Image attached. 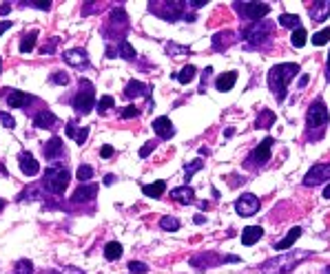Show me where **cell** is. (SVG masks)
Listing matches in <instances>:
<instances>
[{
    "instance_id": "41",
    "label": "cell",
    "mask_w": 330,
    "mask_h": 274,
    "mask_svg": "<svg viewBox=\"0 0 330 274\" xmlns=\"http://www.w3.org/2000/svg\"><path fill=\"white\" fill-rule=\"evenodd\" d=\"M51 82H53V84L64 86L67 82H69V77H67V73H53V75H51Z\"/></svg>"
},
{
    "instance_id": "22",
    "label": "cell",
    "mask_w": 330,
    "mask_h": 274,
    "mask_svg": "<svg viewBox=\"0 0 330 274\" xmlns=\"http://www.w3.org/2000/svg\"><path fill=\"white\" fill-rule=\"evenodd\" d=\"M124 95L126 98H138V95H149V86L142 84L138 80H131L128 84L124 86Z\"/></svg>"
},
{
    "instance_id": "17",
    "label": "cell",
    "mask_w": 330,
    "mask_h": 274,
    "mask_svg": "<svg viewBox=\"0 0 330 274\" xmlns=\"http://www.w3.org/2000/svg\"><path fill=\"white\" fill-rule=\"evenodd\" d=\"M171 197L182 201V204H193L195 201V190L191 186H180V188H173L171 190Z\"/></svg>"
},
{
    "instance_id": "26",
    "label": "cell",
    "mask_w": 330,
    "mask_h": 274,
    "mask_svg": "<svg viewBox=\"0 0 330 274\" xmlns=\"http://www.w3.org/2000/svg\"><path fill=\"white\" fill-rule=\"evenodd\" d=\"M36 38H38L36 31H31V33H27V36H22V40H20V53H29V51H33V47H36Z\"/></svg>"
},
{
    "instance_id": "19",
    "label": "cell",
    "mask_w": 330,
    "mask_h": 274,
    "mask_svg": "<svg viewBox=\"0 0 330 274\" xmlns=\"http://www.w3.org/2000/svg\"><path fill=\"white\" fill-rule=\"evenodd\" d=\"M299 237H301V228H293V230H288V234L282 239V241L275 243V250H277V252H284V250H288Z\"/></svg>"
},
{
    "instance_id": "5",
    "label": "cell",
    "mask_w": 330,
    "mask_h": 274,
    "mask_svg": "<svg viewBox=\"0 0 330 274\" xmlns=\"http://www.w3.org/2000/svg\"><path fill=\"white\" fill-rule=\"evenodd\" d=\"M235 210L242 217H253L255 212L259 210V199H257L253 193H244L242 197L235 201Z\"/></svg>"
},
{
    "instance_id": "51",
    "label": "cell",
    "mask_w": 330,
    "mask_h": 274,
    "mask_svg": "<svg viewBox=\"0 0 330 274\" xmlns=\"http://www.w3.org/2000/svg\"><path fill=\"white\" fill-rule=\"evenodd\" d=\"M113 179H115L113 175H107V177H104V184H107V186H111V184H113Z\"/></svg>"
},
{
    "instance_id": "48",
    "label": "cell",
    "mask_w": 330,
    "mask_h": 274,
    "mask_svg": "<svg viewBox=\"0 0 330 274\" xmlns=\"http://www.w3.org/2000/svg\"><path fill=\"white\" fill-rule=\"evenodd\" d=\"M9 27H11V22H9V20H3V22H0V36H3V33L7 31Z\"/></svg>"
},
{
    "instance_id": "40",
    "label": "cell",
    "mask_w": 330,
    "mask_h": 274,
    "mask_svg": "<svg viewBox=\"0 0 330 274\" xmlns=\"http://www.w3.org/2000/svg\"><path fill=\"white\" fill-rule=\"evenodd\" d=\"M138 115H140V109L138 106H133V104L122 111V117H124V120H131V117H138Z\"/></svg>"
},
{
    "instance_id": "29",
    "label": "cell",
    "mask_w": 330,
    "mask_h": 274,
    "mask_svg": "<svg viewBox=\"0 0 330 274\" xmlns=\"http://www.w3.org/2000/svg\"><path fill=\"white\" fill-rule=\"evenodd\" d=\"M195 73H197V71H195V66L193 64H186L180 71V75H177V82H180V84H188V82L195 80Z\"/></svg>"
},
{
    "instance_id": "11",
    "label": "cell",
    "mask_w": 330,
    "mask_h": 274,
    "mask_svg": "<svg viewBox=\"0 0 330 274\" xmlns=\"http://www.w3.org/2000/svg\"><path fill=\"white\" fill-rule=\"evenodd\" d=\"M153 131L158 133V135L162 137V139H169V137H173L175 135V128H173V122L169 120V117H158V120H153Z\"/></svg>"
},
{
    "instance_id": "43",
    "label": "cell",
    "mask_w": 330,
    "mask_h": 274,
    "mask_svg": "<svg viewBox=\"0 0 330 274\" xmlns=\"http://www.w3.org/2000/svg\"><path fill=\"white\" fill-rule=\"evenodd\" d=\"M153 146H155L153 142H147V144H144V146L140 148V157H149V155H151V150H153Z\"/></svg>"
},
{
    "instance_id": "10",
    "label": "cell",
    "mask_w": 330,
    "mask_h": 274,
    "mask_svg": "<svg viewBox=\"0 0 330 274\" xmlns=\"http://www.w3.org/2000/svg\"><path fill=\"white\" fill-rule=\"evenodd\" d=\"M308 14L312 22H323L330 16V0H319V3H312L308 7Z\"/></svg>"
},
{
    "instance_id": "34",
    "label": "cell",
    "mask_w": 330,
    "mask_h": 274,
    "mask_svg": "<svg viewBox=\"0 0 330 274\" xmlns=\"http://www.w3.org/2000/svg\"><path fill=\"white\" fill-rule=\"evenodd\" d=\"M328 40H330V29H321L319 33L312 36V44H315V47H323Z\"/></svg>"
},
{
    "instance_id": "3",
    "label": "cell",
    "mask_w": 330,
    "mask_h": 274,
    "mask_svg": "<svg viewBox=\"0 0 330 274\" xmlns=\"http://www.w3.org/2000/svg\"><path fill=\"white\" fill-rule=\"evenodd\" d=\"M93 102H96V95H93V86L89 80H80V91H78L76 100H74V109L80 115H87L89 111L93 109Z\"/></svg>"
},
{
    "instance_id": "47",
    "label": "cell",
    "mask_w": 330,
    "mask_h": 274,
    "mask_svg": "<svg viewBox=\"0 0 330 274\" xmlns=\"http://www.w3.org/2000/svg\"><path fill=\"white\" fill-rule=\"evenodd\" d=\"M186 5H191V7L200 9V7H204V5H206V0H191V3H186Z\"/></svg>"
},
{
    "instance_id": "31",
    "label": "cell",
    "mask_w": 330,
    "mask_h": 274,
    "mask_svg": "<svg viewBox=\"0 0 330 274\" xmlns=\"http://www.w3.org/2000/svg\"><path fill=\"white\" fill-rule=\"evenodd\" d=\"M279 25H282V27H288V29H299V16L282 14V16H279Z\"/></svg>"
},
{
    "instance_id": "23",
    "label": "cell",
    "mask_w": 330,
    "mask_h": 274,
    "mask_svg": "<svg viewBox=\"0 0 330 274\" xmlns=\"http://www.w3.org/2000/svg\"><path fill=\"white\" fill-rule=\"evenodd\" d=\"M164 190H166V184L164 181H155V184H147V186H142V193L147 195V197H153V199H158L164 195Z\"/></svg>"
},
{
    "instance_id": "24",
    "label": "cell",
    "mask_w": 330,
    "mask_h": 274,
    "mask_svg": "<svg viewBox=\"0 0 330 274\" xmlns=\"http://www.w3.org/2000/svg\"><path fill=\"white\" fill-rule=\"evenodd\" d=\"M67 135L69 137H74L78 144H85V139H87V135H89V128H78L74 122H69V126H67Z\"/></svg>"
},
{
    "instance_id": "57",
    "label": "cell",
    "mask_w": 330,
    "mask_h": 274,
    "mask_svg": "<svg viewBox=\"0 0 330 274\" xmlns=\"http://www.w3.org/2000/svg\"><path fill=\"white\" fill-rule=\"evenodd\" d=\"M326 274H330V267H328V270H326Z\"/></svg>"
},
{
    "instance_id": "15",
    "label": "cell",
    "mask_w": 330,
    "mask_h": 274,
    "mask_svg": "<svg viewBox=\"0 0 330 274\" xmlns=\"http://www.w3.org/2000/svg\"><path fill=\"white\" fill-rule=\"evenodd\" d=\"M96 193H98L96 184H82V186L74 193V201L76 204H80V201H89V199L96 197Z\"/></svg>"
},
{
    "instance_id": "8",
    "label": "cell",
    "mask_w": 330,
    "mask_h": 274,
    "mask_svg": "<svg viewBox=\"0 0 330 274\" xmlns=\"http://www.w3.org/2000/svg\"><path fill=\"white\" fill-rule=\"evenodd\" d=\"M306 256H308V254H306V252H301L299 256H295L293 252H288L286 256H277V259H273V261H268V263H266L264 267H273V265H282V267H284V270H293V267H295V265H297V263H299V261H304V259H306Z\"/></svg>"
},
{
    "instance_id": "18",
    "label": "cell",
    "mask_w": 330,
    "mask_h": 274,
    "mask_svg": "<svg viewBox=\"0 0 330 274\" xmlns=\"http://www.w3.org/2000/svg\"><path fill=\"white\" fill-rule=\"evenodd\" d=\"M31 102V95L29 93H22V91H9L7 95V104L11 109H20V106L29 104Z\"/></svg>"
},
{
    "instance_id": "52",
    "label": "cell",
    "mask_w": 330,
    "mask_h": 274,
    "mask_svg": "<svg viewBox=\"0 0 330 274\" xmlns=\"http://www.w3.org/2000/svg\"><path fill=\"white\" fill-rule=\"evenodd\" d=\"M7 11H9V5H0V14H7Z\"/></svg>"
},
{
    "instance_id": "44",
    "label": "cell",
    "mask_w": 330,
    "mask_h": 274,
    "mask_svg": "<svg viewBox=\"0 0 330 274\" xmlns=\"http://www.w3.org/2000/svg\"><path fill=\"white\" fill-rule=\"evenodd\" d=\"M27 5H31V7H38V9H49V7H51V3H49V0H33V3H27Z\"/></svg>"
},
{
    "instance_id": "50",
    "label": "cell",
    "mask_w": 330,
    "mask_h": 274,
    "mask_svg": "<svg viewBox=\"0 0 330 274\" xmlns=\"http://www.w3.org/2000/svg\"><path fill=\"white\" fill-rule=\"evenodd\" d=\"M62 274H82V272H80V270H74V267H67Z\"/></svg>"
},
{
    "instance_id": "46",
    "label": "cell",
    "mask_w": 330,
    "mask_h": 274,
    "mask_svg": "<svg viewBox=\"0 0 330 274\" xmlns=\"http://www.w3.org/2000/svg\"><path fill=\"white\" fill-rule=\"evenodd\" d=\"M55 44H58V38H53V40H51V44H49V47H44V49H42V53H53Z\"/></svg>"
},
{
    "instance_id": "1",
    "label": "cell",
    "mask_w": 330,
    "mask_h": 274,
    "mask_svg": "<svg viewBox=\"0 0 330 274\" xmlns=\"http://www.w3.org/2000/svg\"><path fill=\"white\" fill-rule=\"evenodd\" d=\"M297 73H299V64H293V62L277 64L268 71V86H271L273 95L277 98V102H284V98H286V86L295 80Z\"/></svg>"
},
{
    "instance_id": "36",
    "label": "cell",
    "mask_w": 330,
    "mask_h": 274,
    "mask_svg": "<svg viewBox=\"0 0 330 274\" xmlns=\"http://www.w3.org/2000/svg\"><path fill=\"white\" fill-rule=\"evenodd\" d=\"M113 104H115V100L111 98V95H102V98H100V102H98V111H100V113H107V111Z\"/></svg>"
},
{
    "instance_id": "56",
    "label": "cell",
    "mask_w": 330,
    "mask_h": 274,
    "mask_svg": "<svg viewBox=\"0 0 330 274\" xmlns=\"http://www.w3.org/2000/svg\"><path fill=\"white\" fill-rule=\"evenodd\" d=\"M3 206H5V201H3V199H0V210H3Z\"/></svg>"
},
{
    "instance_id": "35",
    "label": "cell",
    "mask_w": 330,
    "mask_h": 274,
    "mask_svg": "<svg viewBox=\"0 0 330 274\" xmlns=\"http://www.w3.org/2000/svg\"><path fill=\"white\" fill-rule=\"evenodd\" d=\"M76 177H78V179H80L82 184H87V181L93 177V168H91V166H80V168H78V172H76Z\"/></svg>"
},
{
    "instance_id": "33",
    "label": "cell",
    "mask_w": 330,
    "mask_h": 274,
    "mask_svg": "<svg viewBox=\"0 0 330 274\" xmlns=\"http://www.w3.org/2000/svg\"><path fill=\"white\" fill-rule=\"evenodd\" d=\"M120 53H122V58H124V60H133V58H136V49L131 47V42H128V40L120 42Z\"/></svg>"
},
{
    "instance_id": "16",
    "label": "cell",
    "mask_w": 330,
    "mask_h": 274,
    "mask_svg": "<svg viewBox=\"0 0 330 274\" xmlns=\"http://www.w3.org/2000/svg\"><path fill=\"white\" fill-rule=\"evenodd\" d=\"M261 237H264V230H261L259 226H248V228H244V232H242V243L244 245H255Z\"/></svg>"
},
{
    "instance_id": "20",
    "label": "cell",
    "mask_w": 330,
    "mask_h": 274,
    "mask_svg": "<svg viewBox=\"0 0 330 274\" xmlns=\"http://www.w3.org/2000/svg\"><path fill=\"white\" fill-rule=\"evenodd\" d=\"M271 146H273V137H266L264 142H261L259 146L255 148L253 159H257V161H268V159H271Z\"/></svg>"
},
{
    "instance_id": "55",
    "label": "cell",
    "mask_w": 330,
    "mask_h": 274,
    "mask_svg": "<svg viewBox=\"0 0 330 274\" xmlns=\"http://www.w3.org/2000/svg\"><path fill=\"white\" fill-rule=\"evenodd\" d=\"M328 80H330V55H328Z\"/></svg>"
},
{
    "instance_id": "9",
    "label": "cell",
    "mask_w": 330,
    "mask_h": 274,
    "mask_svg": "<svg viewBox=\"0 0 330 274\" xmlns=\"http://www.w3.org/2000/svg\"><path fill=\"white\" fill-rule=\"evenodd\" d=\"M242 11L248 16L250 20L259 22V18H264L268 11H271V5H266V3H246L242 7Z\"/></svg>"
},
{
    "instance_id": "4",
    "label": "cell",
    "mask_w": 330,
    "mask_h": 274,
    "mask_svg": "<svg viewBox=\"0 0 330 274\" xmlns=\"http://www.w3.org/2000/svg\"><path fill=\"white\" fill-rule=\"evenodd\" d=\"M330 179V161H326V164H315L312 168L306 172L304 177V184L306 186H319V184L328 181Z\"/></svg>"
},
{
    "instance_id": "28",
    "label": "cell",
    "mask_w": 330,
    "mask_h": 274,
    "mask_svg": "<svg viewBox=\"0 0 330 274\" xmlns=\"http://www.w3.org/2000/svg\"><path fill=\"white\" fill-rule=\"evenodd\" d=\"M306 40H308V31H306L304 27L295 29V31H293V36H290V42H293V47H297V49L304 47Z\"/></svg>"
},
{
    "instance_id": "12",
    "label": "cell",
    "mask_w": 330,
    "mask_h": 274,
    "mask_svg": "<svg viewBox=\"0 0 330 274\" xmlns=\"http://www.w3.org/2000/svg\"><path fill=\"white\" fill-rule=\"evenodd\" d=\"M18 161H20V170L25 172L27 177L38 175V170H40V164H38L36 157H33V155H29V153H20Z\"/></svg>"
},
{
    "instance_id": "49",
    "label": "cell",
    "mask_w": 330,
    "mask_h": 274,
    "mask_svg": "<svg viewBox=\"0 0 330 274\" xmlns=\"http://www.w3.org/2000/svg\"><path fill=\"white\" fill-rule=\"evenodd\" d=\"M308 80H310L308 75H301V77H299V88H304L306 84H308Z\"/></svg>"
},
{
    "instance_id": "30",
    "label": "cell",
    "mask_w": 330,
    "mask_h": 274,
    "mask_svg": "<svg viewBox=\"0 0 330 274\" xmlns=\"http://www.w3.org/2000/svg\"><path fill=\"white\" fill-rule=\"evenodd\" d=\"M273 122H275V113L264 109V111H261V115L257 117V128H271Z\"/></svg>"
},
{
    "instance_id": "45",
    "label": "cell",
    "mask_w": 330,
    "mask_h": 274,
    "mask_svg": "<svg viewBox=\"0 0 330 274\" xmlns=\"http://www.w3.org/2000/svg\"><path fill=\"white\" fill-rule=\"evenodd\" d=\"M100 155H102L104 159L113 157V146H102V150H100Z\"/></svg>"
},
{
    "instance_id": "2",
    "label": "cell",
    "mask_w": 330,
    "mask_h": 274,
    "mask_svg": "<svg viewBox=\"0 0 330 274\" xmlns=\"http://www.w3.org/2000/svg\"><path fill=\"white\" fill-rule=\"evenodd\" d=\"M44 186H47V190H51V193H55V195L64 193V188L69 186V170H67L62 164L49 166L47 172H44Z\"/></svg>"
},
{
    "instance_id": "54",
    "label": "cell",
    "mask_w": 330,
    "mask_h": 274,
    "mask_svg": "<svg viewBox=\"0 0 330 274\" xmlns=\"http://www.w3.org/2000/svg\"><path fill=\"white\" fill-rule=\"evenodd\" d=\"M195 223H204V217L202 215H195Z\"/></svg>"
},
{
    "instance_id": "7",
    "label": "cell",
    "mask_w": 330,
    "mask_h": 274,
    "mask_svg": "<svg viewBox=\"0 0 330 274\" xmlns=\"http://www.w3.org/2000/svg\"><path fill=\"white\" fill-rule=\"evenodd\" d=\"M268 33H271V25H268V22H255V25L246 31V40H250V44L257 47L259 42L266 40Z\"/></svg>"
},
{
    "instance_id": "39",
    "label": "cell",
    "mask_w": 330,
    "mask_h": 274,
    "mask_svg": "<svg viewBox=\"0 0 330 274\" xmlns=\"http://www.w3.org/2000/svg\"><path fill=\"white\" fill-rule=\"evenodd\" d=\"M149 267L144 263H140V261H133V263H128V272L131 274H147Z\"/></svg>"
},
{
    "instance_id": "21",
    "label": "cell",
    "mask_w": 330,
    "mask_h": 274,
    "mask_svg": "<svg viewBox=\"0 0 330 274\" xmlns=\"http://www.w3.org/2000/svg\"><path fill=\"white\" fill-rule=\"evenodd\" d=\"M235 82H237V73H235V71H228V73L217 77L215 86H217V91H231V88L235 86Z\"/></svg>"
},
{
    "instance_id": "38",
    "label": "cell",
    "mask_w": 330,
    "mask_h": 274,
    "mask_svg": "<svg viewBox=\"0 0 330 274\" xmlns=\"http://www.w3.org/2000/svg\"><path fill=\"white\" fill-rule=\"evenodd\" d=\"M33 272V265H31V261H18L16 263V274H31Z\"/></svg>"
},
{
    "instance_id": "58",
    "label": "cell",
    "mask_w": 330,
    "mask_h": 274,
    "mask_svg": "<svg viewBox=\"0 0 330 274\" xmlns=\"http://www.w3.org/2000/svg\"><path fill=\"white\" fill-rule=\"evenodd\" d=\"M0 66H3V64H0Z\"/></svg>"
},
{
    "instance_id": "32",
    "label": "cell",
    "mask_w": 330,
    "mask_h": 274,
    "mask_svg": "<svg viewBox=\"0 0 330 274\" xmlns=\"http://www.w3.org/2000/svg\"><path fill=\"white\" fill-rule=\"evenodd\" d=\"M160 226H162V230H180V221H177L175 217H162Z\"/></svg>"
},
{
    "instance_id": "27",
    "label": "cell",
    "mask_w": 330,
    "mask_h": 274,
    "mask_svg": "<svg viewBox=\"0 0 330 274\" xmlns=\"http://www.w3.org/2000/svg\"><path fill=\"white\" fill-rule=\"evenodd\" d=\"M104 256H107L109 261H115V259H120L122 256V245L117 243V241H111L104 245Z\"/></svg>"
},
{
    "instance_id": "13",
    "label": "cell",
    "mask_w": 330,
    "mask_h": 274,
    "mask_svg": "<svg viewBox=\"0 0 330 274\" xmlns=\"http://www.w3.org/2000/svg\"><path fill=\"white\" fill-rule=\"evenodd\" d=\"M64 62L80 69V66L89 64V58H87V53L82 51V49H69V51H64Z\"/></svg>"
},
{
    "instance_id": "25",
    "label": "cell",
    "mask_w": 330,
    "mask_h": 274,
    "mask_svg": "<svg viewBox=\"0 0 330 274\" xmlns=\"http://www.w3.org/2000/svg\"><path fill=\"white\" fill-rule=\"evenodd\" d=\"M53 122H55V115L51 111H40L36 115V120H33V124H36V128H49L53 126Z\"/></svg>"
},
{
    "instance_id": "53",
    "label": "cell",
    "mask_w": 330,
    "mask_h": 274,
    "mask_svg": "<svg viewBox=\"0 0 330 274\" xmlns=\"http://www.w3.org/2000/svg\"><path fill=\"white\" fill-rule=\"evenodd\" d=\"M323 197H326V199H330V184L326 186V190H323Z\"/></svg>"
},
{
    "instance_id": "42",
    "label": "cell",
    "mask_w": 330,
    "mask_h": 274,
    "mask_svg": "<svg viewBox=\"0 0 330 274\" xmlns=\"http://www.w3.org/2000/svg\"><path fill=\"white\" fill-rule=\"evenodd\" d=\"M0 122H3V126H5V128H14V126H16L14 117L7 115V113H3V115H0Z\"/></svg>"
},
{
    "instance_id": "37",
    "label": "cell",
    "mask_w": 330,
    "mask_h": 274,
    "mask_svg": "<svg viewBox=\"0 0 330 274\" xmlns=\"http://www.w3.org/2000/svg\"><path fill=\"white\" fill-rule=\"evenodd\" d=\"M204 168V164H202V159H193L191 164L186 166V179H191V177L195 175L197 170H202Z\"/></svg>"
},
{
    "instance_id": "6",
    "label": "cell",
    "mask_w": 330,
    "mask_h": 274,
    "mask_svg": "<svg viewBox=\"0 0 330 274\" xmlns=\"http://www.w3.org/2000/svg\"><path fill=\"white\" fill-rule=\"evenodd\" d=\"M328 122V111H326V104L321 100H317L315 104H310L308 109V126L310 128H317V126H323Z\"/></svg>"
},
{
    "instance_id": "14",
    "label": "cell",
    "mask_w": 330,
    "mask_h": 274,
    "mask_svg": "<svg viewBox=\"0 0 330 274\" xmlns=\"http://www.w3.org/2000/svg\"><path fill=\"white\" fill-rule=\"evenodd\" d=\"M62 150H64L62 139H60V137H51L47 144H44V157H47V159H55V157L62 155Z\"/></svg>"
}]
</instances>
